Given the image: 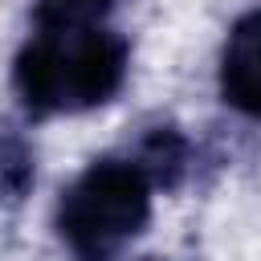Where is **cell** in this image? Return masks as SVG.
<instances>
[{
  "mask_svg": "<svg viewBox=\"0 0 261 261\" xmlns=\"http://www.w3.org/2000/svg\"><path fill=\"white\" fill-rule=\"evenodd\" d=\"M151 200L155 188L130 155H102L65 184L53 228L69 261H122L151 224Z\"/></svg>",
  "mask_w": 261,
  "mask_h": 261,
  "instance_id": "obj_2",
  "label": "cell"
},
{
  "mask_svg": "<svg viewBox=\"0 0 261 261\" xmlns=\"http://www.w3.org/2000/svg\"><path fill=\"white\" fill-rule=\"evenodd\" d=\"M130 155L155 192H175L192 171V143L175 122H151L135 135V143L122 151Z\"/></svg>",
  "mask_w": 261,
  "mask_h": 261,
  "instance_id": "obj_4",
  "label": "cell"
},
{
  "mask_svg": "<svg viewBox=\"0 0 261 261\" xmlns=\"http://www.w3.org/2000/svg\"><path fill=\"white\" fill-rule=\"evenodd\" d=\"M118 0H33V24H106Z\"/></svg>",
  "mask_w": 261,
  "mask_h": 261,
  "instance_id": "obj_6",
  "label": "cell"
},
{
  "mask_svg": "<svg viewBox=\"0 0 261 261\" xmlns=\"http://www.w3.org/2000/svg\"><path fill=\"white\" fill-rule=\"evenodd\" d=\"M216 77H220V98L237 114L261 122V4L232 20Z\"/></svg>",
  "mask_w": 261,
  "mask_h": 261,
  "instance_id": "obj_3",
  "label": "cell"
},
{
  "mask_svg": "<svg viewBox=\"0 0 261 261\" xmlns=\"http://www.w3.org/2000/svg\"><path fill=\"white\" fill-rule=\"evenodd\" d=\"M130 69V41L110 24H49L29 33L12 61V90L33 118L106 106Z\"/></svg>",
  "mask_w": 261,
  "mask_h": 261,
  "instance_id": "obj_1",
  "label": "cell"
},
{
  "mask_svg": "<svg viewBox=\"0 0 261 261\" xmlns=\"http://www.w3.org/2000/svg\"><path fill=\"white\" fill-rule=\"evenodd\" d=\"M37 179V163H33V143L24 139V130L0 114V204H20L29 196Z\"/></svg>",
  "mask_w": 261,
  "mask_h": 261,
  "instance_id": "obj_5",
  "label": "cell"
}]
</instances>
